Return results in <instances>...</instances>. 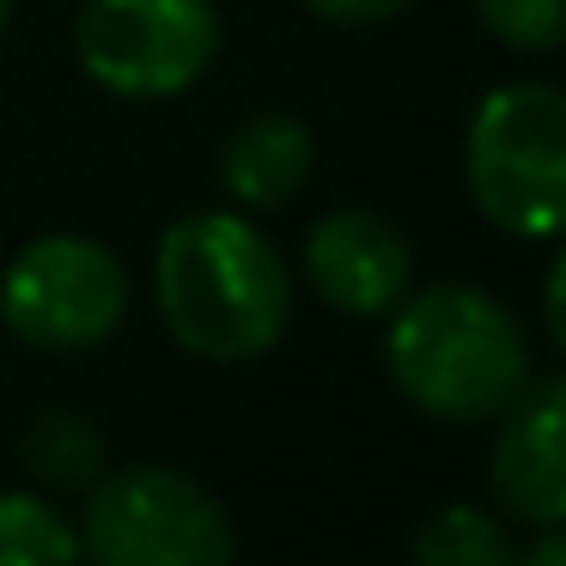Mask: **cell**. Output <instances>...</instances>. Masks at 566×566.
Listing matches in <instances>:
<instances>
[{"label": "cell", "mask_w": 566, "mask_h": 566, "mask_svg": "<svg viewBox=\"0 0 566 566\" xmlns=\"http://www.w3.org/2000/svg\"><path fill=\"white\" fill-rule=\"evenodd\" d=\"M153 298L165 329L196 359H262L293 323V274L281 250L244 213H189L165 226L153 262Z\"/></svg>", "instance_id": "6da1fadb"}, {"label": "cell", "mask_w": 566, "mask_h": 566, "mask_svg": "<svg viewBox=\"0 0 566 566\" xmlns=\"http://www.w3.org/2000/svg\"><path fill=\"white\" fill-rule=\"evenodd\" d=\"M396 390L439 420H493L530 378V335L493 293L439 281L402 293L384 335Z\"/></svg>", "instance_id": "7a4b0ae2"}, {"label": "cell", "mask_w": 566, "mask_h": 566, "mask_svg": "<svg viewBox=\"0 0 566 566\" xmlns=\"http://www.w3.org/2000/svg\"><path fill=\"white\" fill-rule=\"evenodd\" d=\"M475 208L512 238H554L566 220V98L548 80H512L475 104L463 135Z\"/></svg>", "instance_id": "3957f363"}, {"label": "cell", "mask_w": 566, "mask_h": 566, "mask_svg": "<svg viewBox=\"0 0 566 566\" xmlns=\"http://www.w3.org/2000/svg\"><path fill=\"white\" fill-rule=\"evenodd\" d=\"M80 560L86 566H232L238 536L226 505L184 469L140 463L92 481L80 517Z\"/></svg>", "instance_id": "277c9868"}, {"label": "cell", "mask_w": 566, "mask_h": 566, "mask_svg": "<svg viewBox=\"0 0 566 566\" xmlns=\"http://www.w3.org/2000/svg\"><path fill=\"white\" fill-rule=\"evenodd\" d=\"M128 311V274L111 244L50 232L25 244L0 274V317L38 354H86L111 342Z\"/></svg>", "instance_id": "5b68a950"}, {"label": "cell", "mask_w": 566, "mask_h": 566, "mask_svg": "<svg viewBox=\"0 0 566 566\" xmlns=\"http://www.w3.org/2000/svg\"><path fill=\"white\" fill-rule=\"evenodd\" d=\"M80 67L116 98H177L208 74L220 50L213 0H86Z\"/></svg>", "instance_id": "8992f818"}, {"label": "cell", "mask_w": 566, "mask_h": 566, "mask_svg": "<svg viewBox=\"0 0 566 566\" xmlns=\"http://www.w3.org/2000/svg\"><path fill=\"white\" fill-rule=\"evenodd\" d=\"M305 274L342 317H384L408 293L415 250L384 213L371 208H335L305 238Z\"/></svg>", "instance_id": "52a82bcc"}, {"label": "cell", "mask_w": 566, "mask_h": 566, "mask_svg": "<svg viewBox=\"0 0 566 566\" xmlns=\"http://www.w3.org/2000/svg\"><path fill=\"white\" fill-rule=\"evenodd\" d=\"M560 402L566 384L524 378V390L500 408V444H493V493L517 524L560 530L566 517V463H560Z\"/></svg>", "instance_id": "ba28073f"}, {"label": "cell", "mask_w": 566, "mask_h": 566, "mask_svg": "<svg viewBox=\"0 0 566 566\" xmlns=\"http://www.w3.org/2000/svg\"><path fill=\"white\" fill-rule=\"evenodd\" d=\"M311 159H317V140L298 116L281 111H262L250 123L232 128V140L220 147V184L238 208L262 213V208H281L305 189Z\"/></svg>", "instance_id": "9c48e42d"}, {"label": "cell", "mask_w": 566, "mask_h": 566, "mask_svg": "<svg viewBox=\"0 0 566 566\" xmlns=\"http://www.w3.org/2000/svg\"><path fill=\"white\" fill-rule=\"evenodd\" d=\"M517 548L505 524L481 505H444L420 524L415 536V566H512Z\"/></svg>", "instance_id": "30bf717a"}, {"label": "cell", "mask_w": 566, "mask_h": 566, "mask_svg": "<svg viewBox=\"0 0 566 566\" xmlns=\"http://www.w3.org/2000/svg\"><path fill=\"white\" fill-rule=\"evenodd\" d=\"M0 566H80V536L50 500L0 493Z\"/></svg>", "instance_id": "8fae6325"}, {"label": "cell", "mask_w": 566, "mask_h": 566, "mask_svg": "<svg viewBox=\"0 0 566 566\" xmlns=\"http://www.w3.org/2000/svg\"><path fill=\"white\" fill-rule=\"evenodd\" d=\"M25 469L38 481H50V488H92L104 469V439L92 420L67 415V408H55V415H38L25 432Z\"/></svg>", "instance_id": "7c38bea8"}, {"label": "cell", "mask_w": 566, "mask_h": 566, "mask_svg": "<svg viewBox=\"0 0 566 566\" xmlns=\"http://www.w3.org/2000/svg\"><path fill=\"white\" fill-rule=\"evenodd\" d=\"M475 13L505 50H554L566 31L560 0H475Z\"/></svg>", "instance_id": "4fadbf2b"}, {"label": "cell", "mask_w": 566, "mask_h": 566, "mask_svg": "<svg viewBox=\"0 0 566 566\" xmlns=\"http://www.w3.org/2000/svg\"><path fill=\"white\" fill-rule=\"evenodd\" d=\"M317 19H329V25H384V19H396L408 7V0H305Z\"/></svg>", "instance_id": "5bb4252c"}, {"label": "cell", "mask_w": 566, "mask_h": 566, "mask_svg": "<svg viewBox=\"0 0 566 566\" xmlns=\"http://www.w3.org/2000/svg\"><path fill=\"white\" fill-rule=\"evenodd\" d=\"M512 566H566V542H560V530H542V536L530 542V548L517 554Z\"/></svg>", "instance_id": "9a60e30c"}, {"label": "cell", "mask_w": 566, "mask_h": 566, "mask_svg": "<svg viewBox=\"0 0 566 566\" xmlns=\"http://www.w3.org/2000/svg\"><path fill=\"white\" fill-rule=\"evenodd\" d=\"M548 335H554V342H566V311H560V269L548 274Z\"/></svg>", "instance_id": "2e32d148"}, {"label": "cell", "mask_w": 566, "mask_h": 566, "mask_svg": "<svg viewBox=\"0 0 566 566\" xmlns=\"http://www.w3.org/2000/svg\"><path fill=\"white\" fill-rule=\"evenodd\" d=\"M7 19H13V0H0V31H7Z\"/></svg>", "instance_id": "e0dca14e"}]
</instances>
